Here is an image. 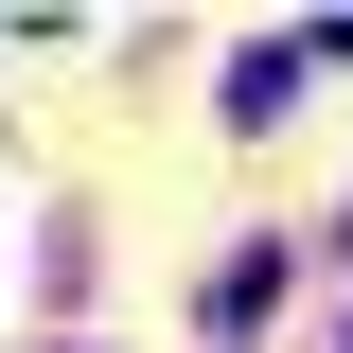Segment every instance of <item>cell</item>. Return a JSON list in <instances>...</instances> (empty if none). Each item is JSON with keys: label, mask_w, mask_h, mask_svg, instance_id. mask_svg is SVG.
<instances>
[{"label": "cell", "mask_w": 353, "mask_h": 353, "mask_svg": "<svg viewBox=\"0 0 353 353\" xmlns=\"http://www.w3.org/2000/svg\"><path fill=\"white\" fill-rule=\"evenodd\" d=\"M301 71H318V36H265L248 71H230V124H283V88H301Z\"/></svg>", "instance_id": "cell-1"}, {"label": "cell", "mask_w": 353, "mask_h": 353, "mask_svg": "<svg viewBox=\"0 0 353 353\" xmlns=\"http://www.w3.org/2000/svg\"><path fill=\"white\" fill-rule=\"evenodd\" d=\"M265 301H283V248H248V265H212V336H248Z\"/></svg>", "instance_id": "cell-2"}]
</instances>
